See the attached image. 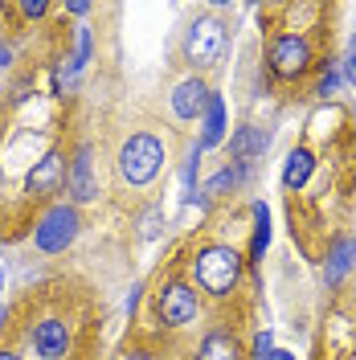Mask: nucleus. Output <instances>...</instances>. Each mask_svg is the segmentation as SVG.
I'll return each instance as SVG.
<instances>
[{
    "instance_id": "nucleus-30",
    "label": "nucleus",
    "mask_w": 356,
    "mask_h": 360,
    "mask_svg": "<svg viewBox=\"0 0 356 360\" xmlns=\"http://www.w3.org/2000/svg\"><path fill=\"white\" fill-rule=\"evenodd\" d=\"M0 291H4V266H0Z\"/></svg>"
},
{
    "instance_id": "nucleus-28",
    "label": "nucleus",
    "mask_w": 356,
    "mask_h": 360,
    "mask_svg": "<svg viewBox=\"0 0 356 360\" xmlns=\"http://www.w3.org/2000/svg\"><path fill=\"white\" fill-rule=\"evenodd\" d=\"M0 360H21L17 352H8V348H0Z\"/></svg>"
},
{
    "instance_id": "nucleus-7",
    "label": "nucleus",
    "mask_w": 356,
    "mask_h": 360,
    "mask_svg": "<svg viewBox=\"0 0 356 360\" xmlns=\"http://www.w3.org/2000/svg\"><path fill=\"white\" fill-rule=\"evenodd\" d=\"M66 164H70V156L66 152H45L29 172H25V197L29 201H45V205H53L58 201V193L66 188Z\"/></svg>"
},
{
    "instance_id": "nucleus-21",
    "label": "nucleus",
    "mask_w": 356,
    "mask_h": 360,
    "mask_svg": "<svg viewBox=\"0 0 356 360\" xmlns=\"http://www.w3.org/2000/svg\"><path fill=\"white\" fill-rule=\"evenodd\" d=\"M160 229H164V209H160V205H148V209L139 213V238L152 242Z\"/></svg>"
},
{
    "instance_id": "nucleus-12",
    "label": "nucleus",
    "mask_w": 356,
    "mask_h": 360,
    "mask_svg": "<svg viewBox=\"0 0 356 360\" xmlns=\"http://www.w3.org/2000/svg\"><path fill=\"white\" fill-rule=\"evenodd\" d=\"M197 360H246V352H242V344L234 340V332L213 328V332H205V336H201Z\"/></svg>"
},
{
    "instance_id": "nucleus-23",
    "label": "nucleus",
    "mask_w": 356,
    "mask_h": 360,
    "mask_svg": "<svg viewBox=\"0 0 356 360\" xmlns=\"http://www.w3.org/2000/svg\"><path fill=\"white\" fill-rule=\"evenodd\" d=\"M340 74H344V82L356 86V37H348L344 45V58H340Z\"/></svg>"
},
{
    "instance_id": "nucleus-9",
    "label": "nucleus",
    "mask_w": 356,
    "mask_h": 360,
    "mask_svg": "<svg viewBox=\"0 0 356 360\" xmlns=\"http://www.w3.org/2000/svg\"><path fill=\"white\" fill-rule=\"evenodd\" d=\"M29 344H33V352L42 360H66L70 352H74V332H70L66 319L45 315V319H37V323L29 328Z\"/></svg>"
},
{
    "instance_id": "nucleus-13",
    "label": "nucleus",
    "mask_w": 356,
    "mask_h": 360,
    "mask_svg": "<svg viewBox=\"0 0 356 360\" xmlns=\"http://www.w3.org/2000/svg\"><path fill=\"white\" fill-rule=\"evenodd\" d=\"M225 139V98L222 94H209V107H205V115H201V139L197 148L205 152V148H217Z\"/></svg>"
},
{
    "instance_id": "nucleus-2",
    "label": "nucleus",
    "mask_w": 356,
    "mask_h": 360,
    "mask_svg": "<svg viewBox=\"0 0 356 360\" xmlns=\"http://www.w3.org/2000/svg\"><path fill=\"white\" fill-rule=\"evenodd\" d=\"M164 160H168V148L156 131H132L115 156V168L127 188H148L164 172Z\"/></svg>"
},
{
    "instance_id": "nucleus-10",
    "label": "nucleus",
    "mask_w": 356,
    "mask_h": 360,
    "mask_svg": "<svg viewBox=\"0 0 356 360\" xmlns=\"http://www.w3.org/2000/svg\"><path fill=\"white\" fill-rule=\"evenodd\" d=\"M209 82L201 78V74H189L184 82H177V90L168 94V107H172V115H177L180 123H201V115H205V107H209Z\"/></svg>"
},
{
    "instance_id": "nucleus-6",
    "label": "nucleus",
    "mask_w": 356,
    "mask_h": 360,
    "mask_svg": "<svg viewBox=\"0 0 356 360\" xmlns=\"http://www.w3.org/2000/svg\"><path fill=\"white\" fill-rule=\"evenodd\" d=\"M312 41L303 33H279L267 49V70L279 82H299L312 70Z\"/></svg>"
},
{
    "instance_id": "nucleus-3",
    "label": "nucleus",
    "mask_w": 356,
    "mask_h": 360,
    "mask_svg": "<svg viewBox=\"0 0 356 360\" xmlns=\"http://www.w3.org/2000/svg\"><path fill=\"white\" fill-rule=\"evenodd\" d=\"M201 291L189 283V278H164L160 291L152 295V311H156V323L164 332H180L189 323L201 319Z\"/></svg>"
},
{
    "instance_id": "nucleus-4",
    "label": "nucleus",
    "mask_w": 356,
    "mask_h": 360,
    "mask_svg": "<svg viewBox=\"0 0 356 360\" xmlns=\"http://www.w3.org/2000/svg\"><path fill=\"white\" fill-rule=\"evenodd\" d=\"M225 53H229V25L222 17L205 13V17H197V21L189 25V33H184V62L193 70L222 66Z\"/></svg>"
},
{
    "instance_id": "nucleus-26",
    "label": "nucleus",
    "mask_w": 356,
    "mask_h": 360,
    "mask_svg": "<svg viewBox=\"0 0 356 360\" xmlns=\"http://www.w3.org/2000/svg\"><path fill=\"white\" fill-rule=\"evenodd\" d=\"M90 8H94V4H82V0H74V4H66V13H70V17H87Z\"/></svg>"
},
{
    "instance_id": "nucleus-16",
    "label": "nucleus",
    "mask_w": 356,
    "mask_h": 360,
    "mask_svg": "<svg viewBox=\"0 0 356 360\" xmlns=\"http://www.w3.org/2000/svg\"><path fill=\"white\" fill-rule=\"evenodd\" d=\"M250 217H254V233H250V254H246V262H262V254L270 246V209L262 201L250 205Z\"/></svg>"
},
{
    "instance_id": "nucleus-29",
    "label": "nucleus",
    "mask_w": 356,
    "mask_h": 360,
    "mask_svg": "<svg viewBox=\"0 0 356 360\" xmlns=\"http://www.w3.org/2000/svg\"><path fill=\"white\" fill-rule=\"evenodd\" d=\"M274 360H295V356H291V352H274Z\"/></svg>"
},
{
    "instance_id": "nucleus-24",
    "label": "nucleus",
    "mask_w": 356,
    "mask_h": 360,
    "mask_svg": "<svg viewBox=\"0 0 356 360\" xmlns=\"http://www.w3.org/2000/svg\"><path fill=\"white\" fill-rule=\"evenodd\" d=\"M17 8H21V17H25V21H42L45 13H49V4H45V0H21Z\"/></svg>"
},
{
    "instance_id": "nucleus-17",
    "label": "nucleus",
    "mask_w": 356,
    "mask_h": 360,
    "mask_svg": "<svg viewBox=\"0 0 356 360\" xmlns=\"http://www.w3.org/2000/svg\"><path fill=\"white\" fill-rule=\"evenodd\" d=\"M246 176H250V168H246V164H225L217 176H209V184H205L201 193H205V197H225V193H234Z\"/></svg>"
},
{
    "instance_id": "nucleus-25",
    "label": "nucleus",
    "mask_w": 356,
    "mask_h": 360,
    "mask_svg": "<svg viewBox=\"0 0 356 360\" xmlns=\"http://www.w3.org/2000/svg\"><path fill=\"white\" fill-rule=\"evenodd\" d=\"M8 66H13V45L0 37V70H8Z\"/></svg>"
},
{
    "instance_id": "nucleus-5",
    "label": "nucleus",
    "mask_w": 356,
    "mask_h": 360,
    "mask_svg": "<svg viewBox=\"0 0 356 360\" xmlns=\"http://www.w3.org/2000/svg\"><path fill=\"white\" fill-rule=\"evenodd\" d=\"M82 233V213L70 201H53L42 209V217L33 221V246L42 254H66Z\"/></svg>"
},
{
    "instance_id": "nucleus-15",
    "label": "nucleus",
    "mask_w": 356,
    "mask_h": 360,
    "mask_svg": "<svg viewBox=\"0 0 356 360\" xmlns=\"http://www.w3.org/2000/svg\"><path fill=\"white\" fill-rule=\"evenodd\" d=\"M312 172H315V156L307 148H295L287 156V164H283V188H287V193H299V188L312 180Z\"/></svg>"
},
{
    "instance_id": "nucleus-8",
    "label": "nucleus",
    "mask_w": 356,
    "mask_h": 360,
    "mask_svg": "<svg viewBox=\"0 0 356 360\" xmlns=\"http://www.w3.org/2000/svg\"><path fill=\"white\" fill-rule=\"evenodd\" d=\"M66 193H70V205H90L98 201V172H94V148L90 143H78L74 156L66 164Z\"/></svg>"
},
{
    "instance_id": "nucleus-27",
    "label": "nucleus",
    "mask_w": 356,
    "mask_h": 360,
    "mask_svg": "<svg viewBox=\"0 0 356 360\" xmlns=\"http://www.w3.org/2000/svg\"><path fill=\"white\" fill-rule=\"evenodd\" d=\"M123 360H160V356H156V352H148V348H132Z\"/></svg>"
},
{
    "instance_id": "nucleus-22",
    "label": "nucleus",
    "mask_w": 356,
    "mask_h": 360,
    "mask_svg": "<svg viewBox=\"0 0 356 360\" xmlns=\"http://www.w3.org/2000/svg\"><path fill=\"white\" fill-rule=\"evenodd\" d=\"M274 352H279L274 348V336L270 332H258L254 336V348H250V360H274Z\"/></svg>"
},
{
    "instance_id": "nucleus-20",
    "label": "nucleus",
    "mask_w": 356,
    "mask_h": 360,
    "mask_svg": "<svg viewBox=\"0 0 356 360\" xmlns=\"http://www.w3.org/2000/svg\"><path fill=\"white\" fill-rule=\"evenodd\" d=\"M344 82V74H340V62H324V74H319V82H315V94L319 98H332L336 90Z\"/></svg>"
},
{
    "instance_id": "nucleus-14",
    "label": "nucleus",
    "mask_w": 356,
    "mask_h": 360,
    "mask_svg": "<svg viewBox=\"0 0 356 360\" xmlns=\"http://www.w3.org/2000/svg\"><path fill=\"white\" fill-rule=\"evenodd\" d=\"M356 262V238H340L332 250H328V262H324V283L328 287H340V278L352 270Z\"/></svg>"
},
{
    "instance_id": "nucleus-1",
    "label": "nucleus",
    "mask_w": 356,
    "mask_h": 360,
    "mask_svg": "<svg viewBox=\"0 0 356 360\" xmlns=\"http://www.w3.org/2000/svg\"><path fill=\"white\" fill-rule=\"evenodd\" d=\"M242 270H246V258L229 242H209V246L193 250V262H189L193 278L189 283L209 299H229L242 283Z\"/></svg>"
},
{
    "instance_id": "nucleus-11",
    "label": "nucleus",
    "mask_w": 356,
    "mask_h": 360,
    "mask_svg": "<svg viewBox=\"0 0 356 360\" xmlns=\"http://www.w3.org/2000/svg\"><path fill=\"white\" fill-rule=\"evenodd\" d=\"M267 148H270V131L246 123V127H238V131L229 135V164H246L250 168V160H262Z\"/></svg>"
},
{
    "instance_id": "nucleus-19",
    "label": "nucleus",
    "mask_w": 356,
    "mask_h": 360,
    "mask_svg": "<svg viewBox=\"0 0 356 360\" xmlns=\"http://www.w3.org/2000/svg\"><path fill=\"white\" fill-rule=\"evenodd\" d=\"M197 168H201V148L193 143V148H189V160H184V172H180L184 201H197Z\"/></svg>"
},
{
    "instance_id": "nucleus-18",
    "label": "nucleus",
    "mask_w": 356,
    "mask_h": 360,
    "mask_svg": "<svg viewBox=\"0 0 356 360\" xmlns=\"http://www.w3.org/2000/svg\"><path fill=\"white\" fill-rule=\"evenodd\" d=\"M87 62H90V29L82 25V29L74 33V58H66V70L78 78V74L87 70Z\"/></svg>"
}]
</instances>
